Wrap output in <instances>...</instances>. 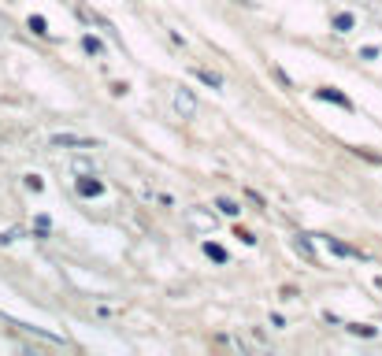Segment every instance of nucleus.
<instances>
[{
	"label": "nucleus",
	"instance_id": "nucleus-1",
	"mask_svg": "<svg viewBox=\"0 0 382 356\" xmlns=\"http://www.w3.org/2000/svg\"><path fill=\"white\" fill-rule=\"evenodd\" d=\"M171 104H175V112L182 119H193L197 115V97L190 93V89H175V93H171Z\"/></svg>",
	"mask_w": 382,
	"mask_h": 356
},
{
	"label": "nucleus",
	"instance_id": "nucleus-2",
	"mask_svg": "<svg viewBox=\"0 0 382 356\" xmlns=\"http://www.w3.org/2000/svg\"><path fill=\"white\" fill-rule=\"evenodd\" d=\"M52 145H60V149H78V152L97 149L93 138H78V134H56V138H52Z\"/></svg>",
	"mask_w": 382,
	"mask_h": 356
},
{
	"label": "nucleus",
	"instance_id": "nucleus-3",
	"mask_svg": "<svg viewBox=\"0 0 382 356\" xmlns=\"http://www.w3.org/2000/svg\"><path fill=\"white\" fill-rule=\"evenodd\" d=\"M78 193H82V197H100L104 193V182H97V178H78Z\"/></svg>",
	"mask_w": 382,
	"mask_h": 356
},
{
	"label": "nucleus",
	"instance_id": "nucleus-4",
	"mask_svg": "<svg viewBox=\"0 0 382 356\" xmlns=\"http://www.w3.org/2000/svg\"><path fill=\"white\" fill-rule=\"evenodd\" d=\"M315 97H320V100H334V104H341V108H353V104H349V97H341L338 89H320Z\"/></svg>",
	"mask_w": 382,
	"mask_h": 356
},
{
	"label": "nucleus",
	"instance_id": "nucleus-5",
	"mask_svg": "<svg viewBox=\"0 0 382 356\" xmlns=\"http://www.w3.org/2000/svg\"><path fill=\"white\" fill-rule=\"evenodd\" d=\"M216 208H219L223 216H238V212H242V208L234 204V201H227V197H219V201H216Z\"/></svg>",
	"mask_w": 382,
	"mask_h": 356
},
{
	"label": "nucleus",
	"instance_id": "nucleus-6",
	"mask_svg": "<svg viewBox=\"0 0 382 356\" xmlns=\"http://www.w3.org/2000/svg\"><path fill=\"white\" fill-rule=\"evenodd\" d=\"M349 334H360V338H375L378 331H375V327H367V323H353V327H349Z\"/></svg>",
	"mask_w": 382,
	"mask_h": 356
},
{
	"label": "nucleus",
	"instance_id": "nucleus-7",
	"mask_svg": "<svg viewBox=\"0 0 382 356\" xmlns=\"http://www.w3.org/2000/svg\"><path fill=\"white\" fill-rule=\"evenodd\" d=\"M197 78H201L204 86H212V89H219V86H223V78H219V74H212V71H197Z\"/></svg>",
	"mask_w": 382,
	"mask_h": 356
},
{
	"label": "nucleus",
	"instance_id": "nucleus-8",
	"mask_svg": "<svg viewBox=\"0 0 382 356\" xmlns=\"http://www.w3.org/2000/svg\"><path fill=\"white\" fill-rule=\"evenodd\" d=\"M204 253H208V256H212V260H219V263H223V260H227V249H223V245H212V242H208V245H204Z\"/></svg>",
	"mask_w": 382,
	"mask_h": 356
},
{
	"label": "nucleus",
	"instance_id": "nucleus-9",
	"mask_svg": "<svg viewBox=\"0 0 382 356\" xmlns=\"http://www.w3.org/2000/svg\"><path fill=\"white\" fill-rule=\"evenodd\" d=\"M30 30H34V34H41V37H45V34H48V22H45L41 15H34V19H30Z\"/></svg>",
	"mask_w": 382,
	"mask_h": 356
},
{
	"label": "nucleus",
	"instance_id": "nucleus-10",
	"mask_svg": "<svg viewBox=\"0 0 382 356\" xmlns=\"http://www.w3.org/2000/svg\"><path fill=\"white\" fill-rule=\"evenodd\" d=\"M331 253H338V256H357V249H349V245H341V242H331Z\"/></svg>",
	"mask_w": 382,
	"mask_h": 356
},
{
	"label": "nucleus",
	"instance_id": "nucleus-11",
	"mask_svg": "<svg viewBox=\"0 0 382 356\" xmlns=\"http://www.w3.org/2000/svg\"><path fill=\"white\" fill-rule=\"evenodd\" d=\"M82 48L93 52V56H100V41H97V37H82Z\"/></svg>",
	"mask_w": 382,
	"mask_h": 356
},
{
	"label": "nucleus",
	"instance_id": "nucleus-12",
	"mask_svg": "<svg viewBox=\"0 0 382 356\" xmlns=\"http://www.w3.org/2000/svg\"><path fill=\"white\" fill-rule=\"evenodd\" d=\"M334 30H353V15H338L334 19Z\"/></svg>",
	"mask_w": 382,
	"mask_h": 356
},
{
	"label": "nucleus",
	"instance_id": "nucleus-13",
	"mask_svg": "<svg viewBox=\"0 0 382 356\" xmlns=\"http://www.w3.org/2000/svg\"><path fill=\"white\" fill-rule=\"evenodd\" d=\"M0 30H8V22H0Z\"/></svg>",
	"mask_w": 382,
	"mask_h": 356
},
{
	"label": "nucleus",
	"instance_id": "nucleus-14",
	"mask_svg": "<svg viewBox=\"0 0 382 356\" xmlns=\"http://www.w3.org/2000/svg\"><path fill=\"white\" fill-rule=\"evenodd\" d=\"M378 286H382V279H378Z\"/></svg>",
	"mask_w": 382,
	"mask_h": 356
}]
</instances>
